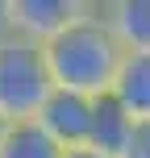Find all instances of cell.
<instances>
[{
	"label": "cell",
	"mask_w": 150,
	"mask_h": 158,
	"mask_svg": "<svg viewBox=\"0 0 150 158\" xmlns=\"http://www.w3.org/2000/svg\"><path fill=\"white\" fill-rule=\"evenodd\" d=\"M92 8L96 0H13V33L33 46H46Z\"/></svg>",
	"instance_id": "3"
},
{
	"label": "cell",
	"mask_w": 150,
	"mask_h": 158,
	"mask_svg": "<svg viewBox=\"0 0 150 158\" xmlns=\"http://www.w3.org/2000/svg\"><path fill=\"white\" fill-rule=\"evenodd\" d=\"M121 54H125V50H121V42L113 38L100 4L42 46L50 83H54L58 92H75V96H88V100L113 92Z\"/></svg>",
	"instance_id": "1"
},
{
	"label": "cell",
	"mask_w": 150,
	"mask_h": 158,
	"mask_svg": "<svg viewBox=\"0 0 150 158\" xmlns=\"http://www.w3.org/2000/svg\"><path fill=\"white\" fill-rule=\"evenodd\" d=\"M33 125H38L63 154L67 150H84V146H88V125H92V100L54 87V92L42 100Z\"/></svg>",
	"instance_id": "4"
},
{
	"label": "cell",
	"mask_w": 150,
	"mask_h": 158,
	"mask_svg": "<svg viewBox=\"0 0 150 158\" xmlns=\"http://www.w3.org/2000/svg\"><path fill=\"white\" fill-rule=\"evenodd\" d=\"M121 158H150V121H134V133H129Z\"/></svg>",
	"instance_id": "9"
},
{
	"label": "cell",
	"mask_w": 150,
	"mask_h": 158,
	"mask_svg": "<svg viewBox=\"0 0 150 158\" xmlns=\"http://www.w3.org/2000/svg\"><path fill=\"white\" fill-rule=\"evenodd\" d=\"M129 133H134V117H129L113 96H96V100H92V125H88V146H84V150H92L100 158H121Z\"/></svg>",
	"instance_id": "5"
},
{
	"label": "cell",
	"mask_w": 150,
	"mask_h": 158,
	"mask_svg": "<svg viewBox=\"0 0 150 158\" xmlns=\"http://www.w3.org/2000/svg\"><path fill=\"white\" fill-rule=\"evenodd\" d=\"M109 96L134 121H150V54H142V50H125Z\"/></svg>",
	"instance_id": "6"
},
{
	"label": "cell",
	"mask_w": 150,
	"mask_h": 158,
	"mask_svg": "<svg viewBox=\"0 0 150 158\" xmlns=\"http://www.w3.org/2000/svg\"><path fill=\"white\" fill-rule=\"evenodd\" d=\"M8 38H17L13 33V0H0V46H4Z\"/></svg>",
	"instance_id": "10"
},
{
	"label": "cell",
	"mask_w": 150,
	"mask_h": 158,
	"mask_svg": "<svg viewBox=\"0 0 150 158\" xmlns=\"http://www.w3.org/2000/svg\"><path fill=\"white\" fill-rule=\"evenodd\" d=\"M63 158H100V154H92V150H67Z\"/></svg>",
	"instance_id": "11"
},
{
	"label": "cell",
	"mask_w": 150,
	"mask_h": 158,
	"mask_svg": "<svg viewBox=\"0 0 150 158\" xmlns=\"http://www.w3.org/2000/svg\"><path fill=\"white\" fill-rule=\"evenodd\" d=\"M4 129H8V121H4V117H0V137H4Z\"/></svg>",
	"instance_id": "12"
},
{
	"label": "cell",
	"mask_w": 150,
	"mask_h": 158,
	"mask_svg": "<svg viewBox=\"0 0 150 158\" xmlns=\"http://www.w3.org/2000/svg\"><path fill=\"white\" fill-rule=\"evenodd\" d=\"M100 13L121 50L150 54V0H113V4H100Z\"/></svg>",
	"instance_id": "7"
},
{
	"label": "cell",
	"mask_w": 150,
	"mask_h": 158,
	"mask_svg": "<svg viewBox=\"0 0 150 158\" xmlns=\"http://www.w3.org/2000/svg\"><path fill=\"white\" fill-rule=\"evenodd\" d=\"M50 92H54V83H50L42 46L25 38H8L0 46V117L8 125L33 121Z\"/></svg>",
	"instance_id": "2"
},
{
	"label": "cell",
	"mask_w": 150,
	"mask_h": 158,
	"mask_svg": "<svg viewBox=\"0 0 150 158\" xmlns=\"http://www.w3.org/2000/svg\"><path fill=\"white\" fill-rule=\"evenodd\" d=\"M0 158H63V150H58L33 121H21V125L4 129V137H0Z\"/></svg>",
	"instance_id": "8"
}]
</instances>
